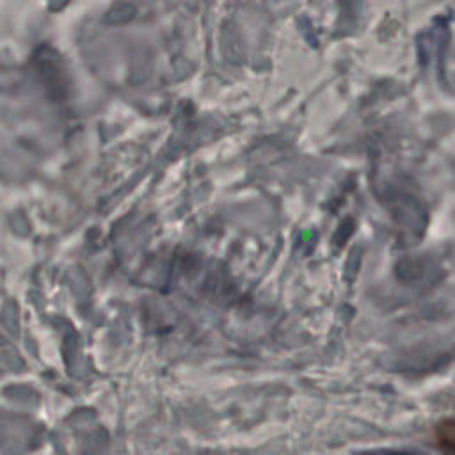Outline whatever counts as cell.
<instances>
[{"label": "cell", "instance_id": "obj_1", "mask_svg": "<svg viewBox=\"0 0 455 455\" xmlns=\"http://www.w3.org/2000/svg\"><path fill=\"white\" fill-rule=\"evenodd\" d=\"M369 455H412V454H406V452H373V454Z\"/></svg>", "mask_w": 455, "mask_h": 455}]
</instances>
